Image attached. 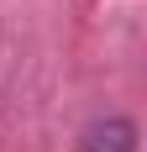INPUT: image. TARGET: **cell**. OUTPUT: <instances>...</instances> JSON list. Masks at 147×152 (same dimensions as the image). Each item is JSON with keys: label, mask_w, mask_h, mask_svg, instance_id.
<instances>
[{"label": "cell", "mask_w": 147, "mask_h": 152, "mask_svg": "<svg viewBox=\"0 0 147 152\" xmlns=\"http://www.w3.org/2000/svg\"><path fill=\"white\" fill-rule=\"evenodd\" d=\"M79 152H137V121L132 115H105L79 137Z\"/></svg>", "instance_id": "obj_1"}]
</instances>
